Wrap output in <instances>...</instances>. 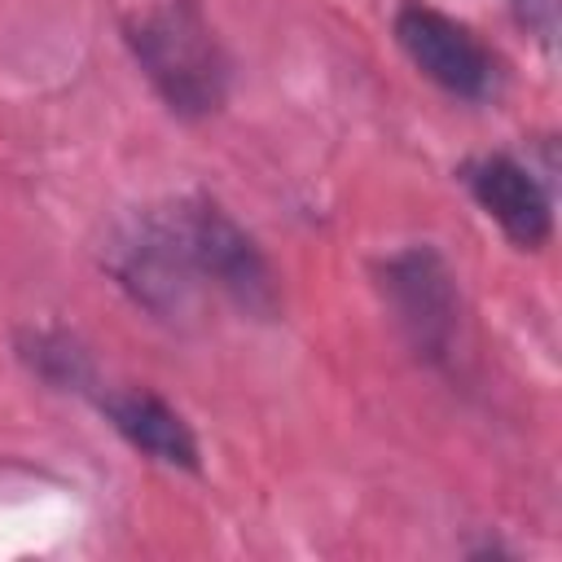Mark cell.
Masks as SVG:
<instances>
[{"instance_id": "cell-3", "label": "cell", "mask_w": 562, "mask_h": 562, "mask_svg": "<svg viewBox=\"0 0 562 562\" xmlns=\"http://www.w3.org/2000/svg\"><path fill=\"white\" fill-rule=\"evenodd\" d=\"M373 277L408 351L430 369H448L461 338V294L448 259L435 246H404L378 259Z\"/></svg>"}, {"instance_id": "cell-6", "label": "cell", "mask_w": 562, "mask_h": 562, "mask_svg": "<svg viewBox=\"0 0 562 562\" xmlns=\"http://www.w3.org/2000/svg\"><path fill=\"white\" fill-rule=\"evenodd\" d=\"M461 184L479 202V211L518 246L540 250L553 233V202L536 171L514 154H483L461 167Z\"/></svg>"}, {"instance_id": "cell-1", "label": "cell", "mask_w": 562, "mask_h": 562, "mask_svg": "<svg viewBox=\"0 0 562 562\" xmlns=\"http://www.w3.org/2000/svg\"><path fill=\"white\" fill-rule=\"evenodd\" d=\"M123 44L167 114L202 123L228 97V57L198 0H154L123 22Z\"/></svg>"}, {"instance_id": "cell-2", "label": "cell", "mask_w": 562, "mask_h": 562, "mask_svg": "<svg viewBox=\"0 0 562 562\" xmlns=\"http://www.w3.org/2000/svg\"><path fill=\"white\" fill-rule=\"evenodd\" d=\"M171 220L180 228V241L202 285L220 290L237 312L255 321H272L281 312V285L268 255L215 198L206 193L176 198Z\"/></svg>"}, {"instance_id": "cell-8", "label": "cell", "mask_w": 562, "mask_h": 562, "mask_svg": "<svg viewBox=\"0 0 562 562\" xmlns=\"http://www.w3.org/2000/svg\"><path fill=\"white\" fill-rule=\"evenodd\" d=\"M18 360L53 391H92L97 369L88 347L57 325H31L18 334Z\"/></svg>"}, {"instance_id": "cell-9", "label": "cell", "mask_w": 562, "mask_h": 562, "mask_svg": "<svg viewBox=\"0 0 562 562\" xmlns=\"http://www.w3.org/2000/svg\"><path fill=\"white\" fill-rule=\"evenodd\" d=\"M514 13L522 26H531L540 35V44H553V26H558V0H514Z\"/></svg>"}, {"instance_id": "cell-7", "label": "cell", "mask_w": 562, "mask_h": 562, "mask_svg": "<svg viewBox=\"0 0 562 562\" xmlns=\"http://www.w3.org/2000/svg\"><path fill=\"white\" fill-rule=\"evenodd\" d=\"M97 408L105 413V422L123 435V443H132L140 457L167 465V470H184L198 474L202 452H198V435L193 426L180 417V408H171L158 391L145 386H114L105 395H97Z\"/></svg>"}, {"instance_id": "cell-5", "label": "cell", "mask_w": 562, "mask_h": 562, "mask_svg": "<svg viewBox=\"0 0 562 562\" xmlns=\"http://www.w3.org/2000/svg\"><path fill=\"white\" fill-rule=\"evenodd\" d=\"M395 44L417 66V75H426L435 88H443L457 101H487L501 83V66H496L492 48L465 22L439 13L422 0L400 4Z\"/></svg>"}, {"instance_id": "cell-4", "label": "cell", "mask_w": 562, "mask_h": 562, "mask_svg": "<svg viewBox=\"0 0 562 562\" xmlns=\"http://www.w3.org/2000/svg\"><path fill=\"white\" fill-rule=\"evenodd\" d=\"M105 268L127 290V299L158 321H180L198 307L202 281L171 220V202L140 211L132 224H123L105 250Z\"/></svg>"}]
</instances>
